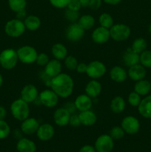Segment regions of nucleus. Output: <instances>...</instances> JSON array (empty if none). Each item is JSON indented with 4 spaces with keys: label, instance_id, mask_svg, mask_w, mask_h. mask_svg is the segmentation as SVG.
Returning <instances> with one entry per match:
<instances>
[{
    "label": "nucleus",
    "instance_id": "1",
    "mask_svg": "<svg viewBox=\"0 0 151 152\" xmlns=\"http://www.w3.org/2000/svg\"><path fill=\"white\" fill-rule=\"evenodd\" d=\"M50 88L59 97L68 98L71 96L74 89V81L72 77L66 73H61L52 78Z\"/></svg>",
    "mask_w": 151,
    "mask_h": 152
},
{
    "label": "nucleus",
    "instance_id": "2",
    "mask_svg": "<svg viewBox=\"0 0 151 152\" xmlns=\"http://www.w3.org/2000/svg\"><path fill=\"white\" fill-rule=\"evenodd\" d=\"M29 103L19 98L13 101L10 105V112L13 118L19 121H23L30 116Z\"/></svg>",
    "mask_w": 151,
    "mask_h": 152
},
{
    "label": "nucleus",
    "instance_id": "3",
    "mask_svg": "<svg viewBox=\"0 0 151 152\" xmlns=\"http://www.w3.org/2000/svg\"><path fill=\"white\" fill-rule=\"evenodd\" d=\"M19 61L17 51L7 48L0 53V65L5 70H11L16 66Z\"/></svg>",
    "mask_w": 151,
    "mask_h": 152
},
{
    "label": "nucleus",
    "instance_id": "4",
    "mask_svg": "<svg viewBox=\"0 0 151 152\" xmlns=\"http://www.w3.org/2000/svg\"><path fill=\"white\" fill-rule=\"evenodd\" d=\"M26 28L22 20L13 19L9 20L4 25V32L11 38H18L25 33Z\"/></svg>",
    "mask_w": 151,
    "mask_h": 152
},
{
    "label": "nucleus",
    "instance_id": "5",
    "mask_svg": "<svg viewBox=\"0 0 151 152\" xmlns=\"http://www.w3.org/2000/svg\"><path fill=\"white\" fill-rule=\"evenodd\" d=\"M110 38L115 42H124L130 37L131 31L125 24H115L110 28Z\"/></svg>",
    "mask_w": 151,
    "mask_h": 152
},
{
    "label": "nucleus",
    "instance_id": "6",
    "mask_svg": "<svg viewBox=\"0 0 151 152\" xmlns=\"http://www.w3.org/2000/svg\"><path fill=\"white\" fill-rule=\"evenodd\" d=\"M19 60L23 64L30 65L36 62L38 53L36 48L31 45H24L19 48L17 50Z\"/></svg>",
    "mask_w": 151,
    "mask_h": 152
},
{
    "label": "nucleus",
    "instance_id": "7",
    "mask_svg": "<svg viewBox=\"0 0 151 152\" xmlns=\"http://www.w3.org/2000/svg\"><path fill=\"white\" fill-rule=\"evenodd\" d=\"M107 71L106 65L101 61H92L87 64L86 74L92 80H98L103 77Z\"/></svg>",
    "mask_w": 151,
    "mask_h": 152
},
{
    "label": "nucleus",
    "instance_id": "8",
    "mask_svg": "<svg viewBox=\"0 0 151 152\" xmlns=\"http://www.w3.org/2000/svg\"><path fill=\"white\" fill-rule=\"evenodd\" d=\"M59 98L58 95L51 88L45 89L38 94V99L41 105L48 108L56 107L59 102Z\"/></svg>",
    "mask_w": 151,
    "mask_h": 152
},
{
    "label": "nucleus",
    "instance_id": "9",
    "mask_svg": "<svg viewBox=\"0 0 151 152\" xmlns=\"http://www.w3.org/2000/svg\"><path fill=\"white\" fill-rule=\"evenodd\" d=\"M114 140L110 134H102L95 142L96 152H111L114 148Z\"/></svg>",
    "mask_w": 151,
    "mask_h": 152
},
{
    "label": "nucleus",
    "instance_id": "10",
    "mask_svg": "<svg viewBox=\"0 0 151 152\" xmlns=\"http://www.w3.org/2000/svg\"><path fill=\"white\" fill-rule=\"evenodd\" d=\"M121 126L126 134L133 135L139 132L140 129L139 120L134 116H126L121 123Z\"/></svg>",
    "mask_w": 151,
    "mask_h": 152
},
{
    "label": "nucleus",
    "instance_id": "11",
    "mask_svg": "<svg viewBox=\"0 0 151 152\" xmlns=\"http://www.w3.org/2000/svg\"><path fill=\"white\" fill-rule=\"evenodd\" d=\"M84 33H85V31L78 25V22H73L68 27L65 36L68 41L76 42L83 38V37L84 36Z\"/></svg>",
    "mask_w": 151,
    "mask_h": 152
},
{
    "label": "nucleus",
    "instance_id": "12",
    "mask_svg": "<svg viewBox=\"0 0 151 152\" xmlns=\"http://www.w3.org/2000/svg\"><path fill=\"white\" fill-rule=\"evenodd\" d=\"M38 91L34 85L28 84L22 88L21 91V98L28 103L34 102L38 97Z\"/></svg>",
    "mask_w": 151,
    "mask_h": 152
},
{
    "label": "nucleus",
    "instance_id": "13",
    "mask_svg": "<svg viewBox=\"0 0 151 152\" xmlns=\"http://www.w3.org/2000/svg\"><path fill=\"white\" fill-rule=\"evenodd\" d=\"M70 115V113L65 107L57 108L53 114V120L55 124L59 127L68 126L69 125Z\"/></svg>",
    "mask_w": 151,
    "mask_h": 152
},
{
    "label": "nucleus",
    "instance_id": "14",
    "mask_svg": "<svg viewBox=\"0 0 151 152\" xmlns=\"http://www.w3.org/2000/svg\"><path fill=\"white\" fill-rule=\"evenodd\" d=\"M40 124L38 120L34 117H28L22 121L20 129L21 132L27 135H32L36 133Z\"/></svg>",
    "mask_w": 151,
    "mask_h": 152
},
{
    "label": "nucleus",
    "instance_id": "15",
    "mask_svg": "<svg viewBox=\"0 0 151 152\" xmlns=\"http://www.w3.org/2000/svg\"><path fill=\"white\" fill-rule=\"evenodd\" d=\"M91 39L96 44H105L110 39V30L102 26L98 27L92 33Z\"/></svg>",
    "mask_w": 151,
    "mask_h": 152
},
{
    "label": "nucleus",
    "instance_id": "16",
    "mask_svg": "<svg viewBox=\"0 0 151 152\" xmlns=\"http://www.w3.org/2000/svg\"><path fill=\"white\" fill-rule=\"evenodd\" d=\"M36 136L41 141H49L55 134L54 127L50 123H43L40 125L36 132Z\"/></svg>",
    "mask_w": 151,
    "mask_h": 152
},
{
    "label": "nucleus",
    "instance_id": "17",
    "mask_svg": "<svg viewBox=\"0 0 151 152\" xmlns=\"http://www.w3.org/2000/svg\"><path fill=\"white\" fill-rule=\"evenodd\" d=\"M127 74L130 80L137 82L139 80L144 79V77H146L147 71L143 65L139 63L131 67H129Z\"/></svg>",
    "mask_w": 151,
    "mask_h": 152
},
{
    "label": "nucleus",
    "instance_id": "18",
    "mask_svg": "<svg viewBox=\"0 0 151 152\" xmlns=\"http://www.w3.org/2000/svg\"><path fill=\"white\" fill-rule=\"evenodd\" d=\"M110 77L113 82L117 83H124L128 77L127 71L123 67L115 65L110 71Z\"/></svg>",
    "mask_w": 151,
    "mask_h": 152
},
{
    "label": "nucleus",
    "instance_id": "19",
    "mask_svg": "<svg viewBox=\"0 0 151 152\" xmlns=\"http://www.w3.org/2000/svg\"><path fill=\"white\" fill-rule=\"evenodd\" d=\"M102 90V84L97 80H91L86 84L84 91L90 98H96L100 95Z\"/></svg>",
    "mask_w": 151,
    "mask_h": 152
},
{
    "label": "nucleus",
    "instance_id": "20",
    "mask_svg": "<svg viewBox=\"0 0 151 152\" xmlns=\"http://www.w3.org/2000/svg\"><path fill=\"white\" fill-rule=\"evenodd\" d=\"M62 65L60 60L53 59L48 62V63L44 66V71L51 78L56 77L62 73Z\"/></svg>",
    "mask_w": 151,
    "mask_h": 152
},
{
    "label": "nucleus",
    "instance_id": "21",
    "mask_svg": "<svg viewBox=\"0 0 151 152\" xmlns=\"http://www.w3.org/2000/svg\"><path fill=\"white\" fill-rule=\"evenodd\" d=\"M74 104H75L76 110L79 111H84L90 110L92 108L93 101H92V98L84 94L78 95L76 98Z\"/></svg>",
    "mask_w": 151,
    "mask_h": 152
},
{
    "label": "nucleus",
    "instance_id": "22",
    "mask_svg": "<svg viewBox=\"0 0 151 152\" xmlns=\"http://www.w3.org/2000/svg\"><path fill=\"white\" fill-rule=\"evenodd\" d=\"M81 124L84 126H92L96 124L97 121V116L91 110L80 111L78 114Z\"/></svg>",
    "mask_w": 151,
    "mask_h": 152
},
{
    "label": "nucleus",
    "instance_id": "23",
    "mask_svg": "<svg viewBox=\"0 0 151 152\" xmlns=\"http://www.w3.org/2000/svg\"><path fill=\"white\" fill-rule=\"evenodd\" d=\"M16 150L18 152H36V145L31 140L20 138L16 143Z\"/></svg>",
    "mask_w": 151,
    "mask_h": 152
},
{
    "label": "nucleus",
    "instance_id": "24",
    "mask_svg": "<svg viewBox=\"0 0 151 152\" xmlns=\"http://www.w3.org/2000/svg\"><path fill=\"white\" fill-rule=\"evenodd\" d=\"M138 111L141 116L146 119H151V95L142 99L138 106Z\"/></svg>",
    "mask_w": 151,
    "mask_h": 152
},
{
    "label": "nucleus",
    "instance_id": "25",
    "mask_svg": "<svg viewBox=\"0 0 151 152\" xmlns=\"http://www.w3.org/2000/svg\"><path fill=\"white\" fill-rule=\"evenodd\" d=\"M139 59H140V54L133 51L130 48H127L123 55V61L128 68L139 64Z\"/></svg>",
    "mask_w": 151,
    "mask_h": 152
},
{
    "label": "nucleus",
    "instance_id": "26",
    "mask_svg": "<svg viewBox=\"0 0 151 152\" xmlns=\"http://www.w3.org/2000/svg\"><path fill=\"white\" fill-rule=\"evenodd\" d=\"M68 49L65 45L58 42L53 45L51 48V53L54 59L58 60H64L68 56Z\"/></svg>",
    "mask_w": 151,
    "mask_h": 152
},
{
    "label": "nucleus",
    "instance_id": "27",
    "mask_svg": "<svg viewBox=\"0 0 151 152\" xmlns=\"http://www.w3.org/2000/svg\"><path fill=\"white\" fill-rule=\"evenodd\" d=\"M24 24L27 30L30 31H36L41 26V19L36 15H29L24 19Z\"/></svg>",
    "mask_w": 151,
    "mask_h": 152
},
{
    "label": "nucleus",
    "instance_id": "28",
    "mask_svg": "<svg viewBox=\"0 0 151 152\" xmlns=\"http://www.w3.org/2000/svg\"><path fill=\"white\" fill-rule=\"evenodd\" d=\"M110 108L114 114H121L126 108V102L121 96H116L111 100Z\"/></svg>",
    "mask_w": 151,
    "mask_h": 152
},
{
    "label": "nucleus",
    "instance_id": "29",
    "mask_svg": "<svg viewBox=\"0 0 151 152\" xmlns=\"http://www.w3.org/2000/svg\"><path fill=\"white\" fill-rule=\"evenodd\" d=\"M151 91V83L148 80H141L136 82L134 85V91L140 96L147 95Z\"/></svg>",
    "mask_w": 151,
    "mask_h": 152
},
{
    "label": "nucleus",
    "instance_id": "30",
    "mask_svg": "<svg viewBox=\"0 0 151 152\" xmlns=\"http://www.w3.org/2000/svg\"><path fill=\"white\" fill-rule=\"evenodd\" d=\"M95 19L92 15L84 14L80 16L78 20V23L84 31L90 30L95 25Z\"/></svg>",
    "mask_w": 151,
    "mask_h": 152
},
{
    "label": "nucleus",
    "instance_id": "31",
    "mask_svg": "<svg viewBox=\"0 0 151 152\" xmlns=\"http://www.w3.org/2000/svg\"><path fill=\"white\" fill-rule=\"evenodd\" d=\"M147 41L144 38H137L132 43V45L130 48L135 51L136 53H142V52L144 51L147 48Z\"/></svg>",
    "mask_w": 151,
    "mask_h": 152
},
{
    "label": "nucleus",
    "instance_id": "32",
    "mask_svg": "<svg viewBox=\"0 0 151 152\" xmlns=\"http://www.w3.org/2000/svg\"><path fill=\"white\" fill-rule=\"evenodd\" d=\"M99 22L100 26L110 29L114 25V21L112 16L108 13H103L99 16Z\"/></svg>",
    "mask_w": 151,
    "mask_h": 152
},
{
    "label": "nucleus",
    "instance_id": "33",
    "mask_svg": "<svg viewBox=\"0 0 151 152\" xmlns=\"http://www.w3.org/2000/svg\"><path fill=\"white\" fill-rule=\"evenodd\" d=\"M8 6L12 11L17 13L19 10L25 9L27 0H8Z\"/></svg>",
    "mask_w": 151,
    "mask_h": 152
},
{
    "label": "nucleus",
    "instance_id": "34",
    "mask_svg": "<svg viewBox=\"0 0 151 152\" xmlns=\"http://www.w3.org/2000/svg\"><path fill=\"white\" fill-rule=\"evenodd\" d=\"M139 62L144 68H151V51L145 50L144 51L140 53V59Z\"/></svg>",
    "mask_w": 151,
    "mask_h": 152
},
{
    "label": "nucleus",
    "instance_id": "35",
    "mask_svg": "<svg viewBox=\"0 0 151 152\" xmlns=\"http://www.w3.org/2000/svg\"><path fill=\"white\" fill-rule=\"evenodd\" d=\"M64 61H65V67L68 70H70V71H75L76 69L78 62L76 58L74 56H72V55L68 56V55L66 58L64 59Z\"/></svg>",
    "mask_w": 151,
    "mask_h": 152
},
{
    "label": "nucleus",
    "instance_id": "36",
    "mask_svg": "<svg viewBox=\"0 0 151 152\" xmlns=\"http://www.w3.org/2000/svg\"><path fill=\"white\" fill-rule=\"evenodd\" d=\"M10 134V127L4 120H0V140L6 139Z\"/></svg>",
    "mask_w": 151,
    "mask_h": 152
},
{
    "label": "nucleus",
    "instance_id": "37",
    "mask_svg": "<svg viewBox=\"0 0 151 152\" xmlns=\"http://www.w3.org/2000/svg\"><path fill=\"white\" fill-rule=\"evenodd\" d=\"M109 134L113 140H121L124 137L125 132L121 126H114L110 129Z\"/></svg>",
    "mask_w": 151,
    "mask_h": 152
},
{
    "label": "nucleus",
    "instance_id": "38",
    "mask_svg": "<svg viewBox=\"0 0 151 152\" xmlns=\"http://www.w3.org/2000/svg\"><path fill=\"white\" fill-rule=\"evenodd\" d=\"M127 101L131 106L138 107L142 101V98L139 94L136 93V91H133L129 94Z\"/></svg>",
    "mask_w": 151,
    "mask_h": 152
},
{
    "label": "nucleus",
    "instance_id": "39",
    "mask_svg": "<svg viewBox=\"0 0 151 152\" xmlns=\"http://www.w3.org/2000/svg\"><path fill=\"white\" fill-rule=\"evenodd\" d=\"M65 17L66 18L67 20L73 23L78 20L79 13H78V11H74V10H70L68 8L65 12Z\"/></svg>",
    "mask_w": 151,
    "mask_h": 152
},
{
    "label": "nucleus",
    "instance_id": "40",
    "mask_svg": "<svg viewBox=\"0 0 151 152\" xmlns=\"http://www.w3.org/2000/svg\"><path fill=\"white\" fill-rule=\"evenodd\" d=\"M49 61H50V59H49L48 55L44 53H38L36 62V64L38 66L44 67L48 63Z\"/></svg>",
    "mask_w": 151,
    "mask_h": 152
},
{
    "label": "nucleus",
    "instance_id": "41",
    "mask_svg": "<svg viewBox=\"0 0 151 152\" xmlns=\"http://www.w3.org/2000/svg\"><path fill=\"white\" fill-rule=\"evenodd\" d=\"M70 0H49V2L53 7L59 9H63L68 7Z\"/></svg>",
    "mask_w": 151,
    "mask_h": 152
},
{
    "label": "nucleus",
    "instance_id": "42",
    "mask_svg": "<svg viewBox=\"0 0 151 152\" xmlns=\"http://www.w3.org/2000/svg\"><path fill=\"white\" fill-rule=\"evenodd\" d=\"M69 125H70L73 127H78L80 125H81L79 117H78V114H71L70 117Z\"/></svg>",
    "mask_w": 151,
    "mask_h": 152
},
{
    "label": "nucleus",
    "instance_id": "43",
    "mask_svg": "<svg viewBox=\"0 0 151 152\" xmlns=\"http://www.w3.org/2000/svg\"><path fill=\"white\" fill-rule=\"evenodd\" d=\"M67 8L74 10V11H78L81 8L79 0H70Z\"/></svg>",
    "mask_w": 151,
    "mask_h": 152
},
{
    "label": "nucleus",
    "instance_id": "44",
    "mask_svg": "<svg viewBox=\"0 0 151 152\" xmlns=\"http://www.w3.org/2000/svg\"><path fill=\"white\" fill-rule=\"evenodd\" d=\"M39 78L42 80V82L44 83V85H46L47 86L50 88V84H51L52 78L49 77L44 71H41L39 74Z\"/></svg>",
    "mask_w": 151,
    "mask_h": 152
},
{
    "label": "nucleus",
    "instance_id": "45",
    "mask_svg": "<svg viewBox=\"0 0 151 152\" xmlns=\"http://www.w3.org/2000/svg\"><path fill=\"white\" fill-rule=\"evenodd\" d=\"M102 2V0H90L88 7L92 10H97L100 8Z\"/></svg>",
    "mask_w": 151,
    "mask_h": 152
},
{
    "label": "nucleus",
    "instance_id": "46",
    "mask_svg": "<svg viewBox=\"0 0 151 152\" xmlns=\"http://www.w3.org/2000/svg\"><path fill=\"white\" fill-rule=\"evenodd\" d=\"M87 65L84 62H80V63L78 64L76 68V71L78 73V74H86V71H87Z\"/></svg>",
    "mask_w": 151,
    "mask_h": 152
},
{
    "label": "nucleus",
    "instance_id": "47",
    "mask_svg": "<svg viewBox=\"0 0 151 152\" xmlns=\"http://www.w3.org/2000/svg\"><path fill=\"white\" fill-rule=\"evenodd\" d=\"M78 152H96L95 147L91 145H85L81 147Z\"/></svg>",
    "mask_w": 151,
    "mask_h": 152
},
{
    "label": "nucleus",
    "instance_id": "48",
    "mask_svg": "<svg viewBox=\"0 0 151 152\" xmlns=\"http://www.w3.org/2000/svg\"><path fill=\"white\" fill-rule=\"evenodd\" d=\"M65 108H66L71 114H74L75 111L76 110V105L75 104H74V102H67V103L65 104Z\"/></svg>",
    "mask_w": 151,
    "mask_h": 152
},
{
    "label": "nucleus",
    "instance_id": "49",
    "mask_svg": "<svg viewBox=\"0 0 151 152\" xmlns=\"http://www.w3.org/2000/svg\"><path fill=\"white\" fill-rule=\"evenodd\" d=\"M16 19H19L22 21H24V19L28 16H27V11L25 9H24V10H19V11H18L17 13H16Z\"/></svg>",
    "mask_w": 151,
    "mask_h": 152
},
{
    "label": "nucleus",
    "instance_id": "50",
    "mask_svg": "<svg viewBox=\"0 0 151 152\" xmlns=\"http://www.w3.org/2000/svg\"><path fill=\"white\" fill-rule=\"evenodd\" d=\"M122 0H102L103 2L105 4H109V5H117V4H120Z\"/></svg>",
    "mask_w": 151,
    "mask_h": 152
},
{
    "label": "nucleus",
    "instance_id": "51",
    "mask_svg": "<svg viewBox=\"0 0 151 152\" xmlns=\"http://www.w3.org/2000/svg\"><path fill=\"white\" fill-rule=\"evenodd\" d=\"M7 116V111L5 108L0 105V120H4Z\"/></svg>",
    "mask_w": 151,
    "mask_h": 152
},
{
    "label": "nucleus",
    "instance_id": "52",
    "mask_svg": "<svg viewBox=\"0 0 151 152\" xmlns=\"http://www.w3.org/2000/svg\"><path fill=\"white\" fill-rule=\"evenodd\" d=\"M90 0H79L80 4H81V7H87L90 4Z\"/></svg>",
    "mask_w": 151,
    "mask_h": 152
},
{
    "label": "nucleus",
    "instance_id": "53",
    "mask_svg": "<svg viewBox=\"0 0 151 152\" xmlns=\"http://www.w3.org/2000/svg\"><path fill=\"white\" fill-rule=\"evenodd\" d=\"M3 84V77L1 74H0V88L1 87Z\"/></svg>",
    "mask_w": 151,
    "mask_h": 152
},
{
    "label": "nucleus",
    "instance_id": "54",
    "mask_svg": "<svg viewBox=\"0 0 151 152\" xmlns=\"http://www.w3.org/2000/svg\"><path fill=\"white\" fill-rule=\"evenodd\" d=\"M148 31L151 34V24L149 25V27H148Z\"/></svg>",
    "mask_w": 151,
    "mask_h": 152
}]
</instances>
